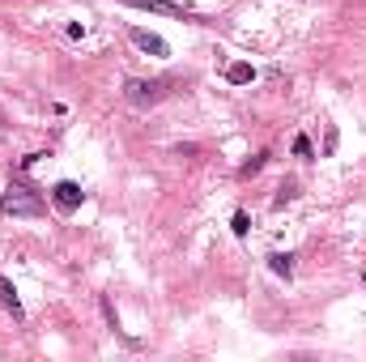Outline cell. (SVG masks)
I'll list each match as a JSON object with an SVG mask.
<instances>
[{
	"mask_svg": "<svg viewBox=\"0 0 366 362\" xmlns=\"http://www.w3.org/2000/svg\"><path fill=\"white\" fill-rule=\"evenodd\" d=\"M162 94H166V81H145V77L124 81V99L132 107H154V103H162Z\"/></svg>",
	"mask_w": 366,
	"mask_h": 362,
	"instance_id": "1",
	"label": "cell"
},
{
	"mask_svg": "<svg viewBox=\"0 0 366 362\" xmlns=\"http://www.w3.org/2000/svg\"><path fill=\"white\" fill-rule=\"evenodd\" d=\"M0 205H5L9 213H17V217H34V213H43V197H34L30 188H21V183H13L5 197H0Z\"/></svg>",
	"mask_w": 366,
	"mask_h": 362,
	"instance_id": "2",
	"label": "cell"
},
{
	"mask_svg": "<svg viewBox=\"0 0 366 362\" xmlns=\"http://www.w3.org/2000/svg\"><path fill=\"white\" fill-rule=\"evenodd\" d=\"M128 9H145V13H162V17H179V21H205V13L187 9V5H170V0H124Z\"/></svg>",
	"mask_w": 366,
	"mask_h": 362,
	"instance_id": "3",
	"label": "cell"
},
{
	"mask_svg": "<svg viewBox=\"0 0 366 362\" xmlns=\"http://www.w3.org/2000/svg\"><path fill=\"white\" fill-rule=\"evenodd\" d=\"M52 197H56V205H60L64 213H72V209H77V205H81V188H77V183H72V179H60V183L52 188Z\"/></svg>",
	"mask_w": 366,
	"mask_h": 362,
	"instance_id": "4",
	"label": "cell"
},
{
	"mask_svg": "<svg viewBox=\"0 0 366 362\" xmlns=\"http://www.w3.org/2000/svg\"><path fill=\"white\" fill-rule=\"evenodd\" d=\"M132 43L141 47V52H150V56H158V60H162V56H170V47H166V39H158V34H150V30H141V26L132 30Z\"/></svg>",
	"mask_w": 366,
	"mask_h": 362,
	"instance_id": "5",
	"label": "cell"
},
{
	"mask_svg": "<svg viewBox=\"0 0 366 362\" xmlns=\"http://www.w3.org/2000/svg\"><path fill=\"white\" fill-rule=\"evenodd\" d=\"M0 303H5V307L13 311V316L21 320V299H17V290L9 285V277H0Z\"/></svg>",
	"mask_w": 366,
	"mask_h": 362,
	"instance_id": "6",
	"label": "cell"
},
{
	"mask_svg": "<svg viewBox=\"0 0 366 362\" xmlns=\"http://www.w3.org/2000/svg\"><path fill=\"white\" fill-rule=\"evenodd\" d=\"M268 264H273V273H294V256H289V252H273V256H268Z\"/></svg>",
	"mask_w": 366,
	"mask_h": 362,
	"instance_id": "7",
	"label": "cell"
},
{
	"mask_svg": "<svg viewBox=\"0 0 366 362\" xmlns=\"http://www.w3.org/2000/svg\"><path fill=\"white\" fill-rule=\"evenodd\" d=\"M226 77H230L234 86H247L256 72H252V64H230V68H226Z\"/></svg>",
	"mask_w": 366,
	"mask_h": 362,
	"instance_id": "8",
	"label": "cell"
},
{
	"mask_svg": "<svg viewBox=\"0 0 366 362\" xmlns=\"http://www.w3.org/2000/svg\"><path fill=\"white\" fill-rule=\"evenodd\" d=\"M264 158H268V154H256L252 162H243V175H256V171H260V166H264Z\"/></svg>",
	"mask_w": 366,
	"mask_h": 362,
	"instance_id": "9",
	"label": "cell"
},
{
	"mask_svg": "<svg viewBox=\"0 0 366 362\" xmlns=\"http://www.w3.org/2000/svg\"><path fill=\"white\" fill-rule=\"evenodd\" d=\"M294 154H303V158H311V141H307V137H294Z\"/></svg>",
	"mask_w": 366,
	"mask_h": 362,
	"instance_id": "10",
	"label": "cell"
},
{
	"mask_svg": "<svg viewBox=\"0 0 366 362\" xmlns=\"http://www.w3.org/2000/svg\"><path fill=\"white\" fill-rule=\"evenodd\" d=\"M234 234H247V213H243V209L234 213Z\"/></svg>",
	"mask_w": 366,
	"mask_h": 362,
	"instance_id": "11",
	"label": "cell"
}]
</instances>
